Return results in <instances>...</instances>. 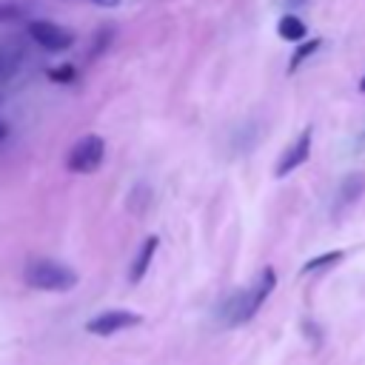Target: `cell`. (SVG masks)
<instances>
[{
    "mask_svg": "<svg viewBox=\"0 0 365 365\" xmlns=\"http://www.w3.org/2000/svg\"><path fill=\"white\" fill-rule=\"evenodd\" d=\"M311 134H314V128L308 125V128H302L299 134H297V140L279 154V160H277V165H274V177L277 180H282V177H288L291 171H297L308 157H311Z\"/></svg>",
    "mask_w": 365,
    "mask_h": 365,
    "instance_id": "cell-6",
    "label": "cell"
},
{
    "mask_svg": "<svg viewBox=\"0 0 365 365\" xmlns=\"http://www.w3.org/2000/svg\"><path fill=\"white\" fill-rule=\"evenodd\" d=\"M143 317L134 314V311H125V308H108L97 317H91L86 322V331L94 334V336H111V334H120V331H128L134 325H140Z\"/></svg>",
    "mask_w": 365,
    "mask_h": 365,
    "instance_id": "cell-5",
    "label": "cell"
},
{
    "mask_svg": "<svg viewBox=\"0 0 365 365\" xmlns=\"http://www.w3.org/2000/svg\"><path fill=\"white\" fill-rule=\"evenodd\" d=\"M23 279L34 291H71L80 282L74 268H68V265H63L57 259H46V257L31 259L23 268Z\"/></svg>",
    "mask_w": 365,
    "mask_h": 365,
    "instance_id": "cell-1",
    "label": "cell"
},
{
    "mask_svg": "<svg viewBox=\"0 0 365 365\" xmlns=\"http://www.w3.org/2000/svg\"><path fill=\"white\" fill-rule=\"evenodd\" d=\"M26 31H29V37H31L40 48H46V51H66V48H71L74 40H77L74 31H68V29L51 23V20H29Z\"/></svg>",
    "mask_w": 365,
    "mask_h": 365,
    "instance_id": "cell-4",
    "label": "cell"
},
{
    "mask_svg": "<svg viewBox=\"0 0 365 365\" xmlns=\"http://www.w3.org/2000/svg\"><path fill=\"white\" fill-rule=\"evenodd\" d=\"M274 285H277L274 268H262L259 277H257V282L251 288H245V291H240V294L231 297V302H228V322L231 325L248 322L262 308V302L268 299V294L274 291Z\"/></svg>",
    "mask_w": 365,
    "mask_h": 365,
    "instance_id": "cell-2",
    "label": "cell"
},
{
    "mask_svg": "<svg viewBox=\"0 0 365 365\" xmlns=\"http://www.w3.org/2000/svg\"><path fill=\"white\" fill-rule=\"evenodd\" d=\"M308 0H285V6H305Z\"/></svg>",
    "mask_w": 365,
    "mask_h": 365,
    "instance_id": "cell-16",
    "label": "cell"
},
{
    "mask_svg": "<svg viewBox=\"0 0 365 365\" xmlns=\"http://www.w3.org/2000/svg\"><path fill=\"white\" fill-rule=\"evenodd\" d=\"M359 91H365V77H362V83H359Z\"/></svg>",
    "mask_w": 365,
    "mask_h": 365,
    "instance_id": "cell-17",
    "label": "cell"
},
{
    "mask_svg": "<svg viewBox=\"0 0 365 365\" xmlns=\"http://www.w3.org/2000/svg\"><path fill=\"white\" fill-rule=\"evenodd\" d=\"M305 31H308V26H305L297 14H282L279 23H277V34H279L282 40H288V43H302Z\"/></svg>",
    "mask_w": 365,
    "mask_h": 365,
    "instance_id": "cell-9",
    "label": "cell"
},
{
    "mask_svg": "<svg viewBox=\"0 0 365 365\" xmlns=\"http://www.w3.org/2000/svg\"><path fill=\"white\" fill-rule=\"evenodd\" d=\"M362 194H365V171H351V174H345L342 182H339V191H336V211H342V208L359 202Z\"/></svg>",
    "mask_w": 365,
    "mask_h": 365,
    "instance_id": "cell-7",
    "label": "cell"
},
{
    "mask_svg": "<svg viewBox=\"0 0 365 365\" xmlns=\"http://www.w3.org/2000/svg\"><path fill=\"white\" fill-rule=\"evenodd\" d=\"M57 68H60V71H51V80H63V83H66V80H71V77H74L71 66H57Z\"/></svg>",
    "mask_w": 365,
    "mask_h": 365,
    "instance_id": "cell-13",
    "label": "cell"
},
{
    "mask_svg": "<svg viewBox=\"0 0 365 365\" xmlns=\"http://www.w3.org/2000/svg\"><path fill=\"white\" fill-rule=\"evenodd\" d=\"M345 257V251H325V254H319V257H314V259H308L305 265H302V271L299 274H314V271H322V268H331V265H336L339 259Z\"/></svg>",
    "mask_w": 365,
    "mask_h": 365,
    "instance_id": "cell-11",
    "label": "cell"
},
{
    "mask_svg": "<svg viewBox=\"0 0 365 365\" xmlns=\"http://www.w3.org/2000/svg\"><path fill=\"white\" fill-rule=\"evenodd\" d=\"M362 143H365V134H362Z\"/></svg>",
    "mask_w": 365,
    "mask_h": 365,
    "instance_id": "cell-18",
    "label": "cell"
},
{
    "mask_svg": "<svg viewBox=\"0 0 365 365\" xmlns=\"http://www.w3.org/2000/svg\"><path fill=\"white\" fill-rule=\"evenodd\" d=\"M106 140L100 134H83L66 154V168L71 174H94L103 165Z\"/></svg>",
    "mask_w": 365,
    "mask_h": 365,
    "instance_id": "cell-3",
    "label": "cell"
},
{
    "mask_svg": "<svg viewBox=\"0 0 365 365\" xmlns=\"http://www.w3.org/2000/svg\"><path fill=\"white\" fill-rule=\"evenodd\" d=\"M17 17H23V9H20V6H14V3H0V23H11V20H17Z\"/></svg>",
    "mask_w": 365,
    "mask_h": 365,
    "instance_id": "cell-12",
    "label": "cell"
},
{
    "mask_svg": "<svg viewBox=\"0 0 365 365\" xmlns=\"http://www.w3.org/2000/svg\"><path fill=\"white\" fill-rule=\"evenodd\" d=\"M319 46H322V40H319V37H311V40L299 43V46H297V51H294V54H291V60H288V71L294 74V71H297V68H299V66H302L314 51H319Z\"/></svg>",
    "mask_w": 365,
    "mask_h": 365,
    "instance_id": "cell-10",
    "label": "cell"
},
{
    "mask_svg": "<svg viewBox=\"0 0 365 365\" xmlns=\"http://www.w3.org/2000/svg\"><path fill=\"white\" fill-rule=\"evenodd\" d=\"M6 137H9V125H6V123H3V120H0V143H3V140H6Z\"/></svg>",
    "mask_w": 365,
    "mask_h": 365,
    "instance_id": "cell-15",
    "label": "cell"
},
{
    "mask_svg": "<svg viewBox=\"0 0 365 365\" xmlns=\"http://www.w3.org/2000/svg\"><path fill=\"white\" fill-rule=\"evenodd\" d=\"M157 248H160V237L151 234V237L143 240V245H140V251H137V257H134V262H131V268H128V282H131V285H137V282L145 277V271H148V265H151Z\"/></svg>",
    "mask_w": 365,
    "mask_h": 365,
    "instance_id": "cell-8",
    "label": "cell"
},
{
    "mask_svg": "<svg viewBox=\"0 0 365 365\" xmlns=\"http://www.w3.org/2000/svg\"><path fill=\"white\" fill-rule=\"evenodd\" d=\"M94 6H103V9H114V6H120V0H91Z\"/></svg>",
    "mask_w": 365,
    "mask_h": 365,
    "instance_id": "cell-14",
    "label": "cell"
}]
</instances>
